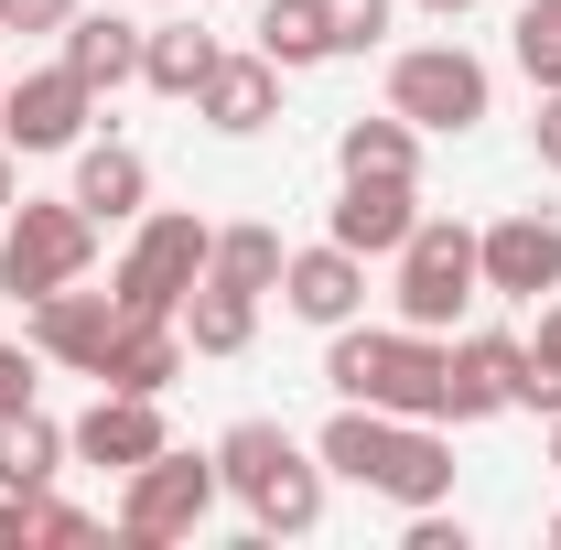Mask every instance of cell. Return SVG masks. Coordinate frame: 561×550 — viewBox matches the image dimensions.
Segmentation results:
<instances>
[{
	"instance_id": "38",
	"label": "cell",
	"mask_w": 561,
	"mask_h": 550,
	"mask_svg": "<svg viewBox=\"0 0 561 550\" xmlns=\"http://www.w3.org/2000/svg\"><path fill=\"white\" fill-rule=\"evenodd\" d=\"M0 87H11V76H0Z\"/></svg>"
},
{
	"instance_id": "37",
	"label": "cell",
	"mask_w": 561,
	"mask_h": 550,
	"mask_svg": "<svg viewBox=\"0 0 561 550\" xmlns=\"http://www.w3.org/2000/svg\"><path fill=\"white\" fill-rule=\"evenodd\" d=\"M551 540H561V518H551Z\"/></svg>"
},
{
	"instance_id": "4",
	"label": "cell",
	"mask_w": 561,
	"mask_h": 550,
	"mask_svg": "<svg viewBox=\"0 0 561 550\" xmlns=\"http://www.w3.org/2000/svg\"><path fill=\"white\" fill-rule=\"evenodd\" d=\"M87 260H98V216L76 195H22L0 216V291L11 302H44V291L87 280Z\"/></svg>"
},
{
	"instance_id": "6",
	"label": "cell",
	"mask_w": 561,
	"mask_h": 550,
	"mask_svg": "<svg viewBox=\"0 0 561 550\" xmlns=\"http://www.w3.org/2000/svg\"><path fill=\"white\" fill-rule=\"evenodd\" d=\"M206 249H216V227L206 216H184V206H140L130 216V249H119V271H108V291H119V313H173L195 280H206Z\"/></svg>"
},
{
	"instance_id": "15",
	"label": "cell",
	"mask_w": 561,
	"mask_h": 550,
	"mask_svg": "<svg viewBox=\"0 0 561 550\" xmlns=\"http://www.w3.org/2000/svg\"><path fill=\"white\" fill-rule=\"evenodd\" d=\"M496 411H518V335H454L443 421H496Z\"/></svg>"
},
{
	"instance_id": "35",
	"label": "cell",
	"mask_w": 561,
	"mask_h": 550,
	"mask_svg": "<svg viewBox=\"0 0 561 550\" xmlns=\"http://www.w3.org/2000/svg\"><path fill=\"white\" fill-rule=\"evenodd\" d=\"M551 475H561V421H551Z\"/></svg>"
},
{
	"instance_id": "13",
	"label": "cell",
	"mask_w": 561,
	"mask_h": 550,
	"mask_svg": "<svg viewBox=\"0 0 561 550\" xmlns=\"http://www.w3.org/2000/svg\"><path fill=\"white\" fill-rule=\"evenodd\" d=\"M195 119L206 130H227V140H260L280 119V66L249 44V55H216L206 66V87H195Z\"/></svg>"
},
{
	"instance_id": "16",
	"label": "cell",
	"mask_w": 561,
	"mask_h": 550,
	"mask_svg": "<svg viewBox=\"0 0 561 550\" xmlns=\"http://www.w3.org/2000/svg\"><path fill=\"white\" fill-rule=\"evenodd\" d=\"M184 324L173 313H119V335H108V356H98V389H140V400H162L173 378H184Z\"/></svg>"
},
{
	"instance_id": "34",
	"label": "cell",
	"mask_w": 561,
	"mask_h": 550,
	"mask_svg": "<svg viewBox=\"0 0 561 550\" xmlns=\"http://www.w3.org/2000/svg\"><path fill=\"white\" fill-rule=\"evenodd\" d=\"M421 11H432V22H465V11H476V0H421Z\"/></svg>"
},
{
	"instance_id": "3",
	"label": "cell",
	"mask_w": 561,
	"mask_h": 550,
	"mask_svg": "<svg viewBox=\"0 0 561 550\" xmlns=\"http://www.w3.org/2000/svg\"><path fill=\"white\" fill-rule=\"evenodd\" d=\"M443 356L454 345L421 335V324H335L324 389L335 400H367V411H400V421H443Z\"/></svg>"
},
{
	"instance_id": "14",
	"label": "cell",
	"mask_w": 561,
	"mask_h": 550,
	"mask_svg": "<svg viewBox=\"0 0 561 550\" xmlns=\"http://www.w3.org/2000/svg\"><path fill=\"white\" fill-rule=\"evenodd\" d=\"M280 302H291L302 324H324V335H335V324L367 313V260L335 249V238H324V249H291V260H280Z\"/></svg>"
},
{
	"instance_id": "23",
	"label": "cell",
	"mask_w": 561,
	"mask_h": 550,
	"mask_svg": "<svg viewBox=\"0 0 561 550\" xmlns=\"http://www.w3.org/2000/svg\"><path fill=\"white\" fill-rule=\"evenodd\" d=\"M216 55H227V44H216L206 22H151V33H140V87H151V98H195Z\"/></svg>"
},
{
	"instance_id": "19",
	"label": "cell",
	"mask_w": 561,
	"mask_h": 550,
	"mask_svg": "<svg viewBox=\"0 0 561 550\" xmlns=\"http://www.w3.org/2000/svg\"><path fill=\"white\" fill-rule=\"evenodd\" d=\"M76 206L98 216V227H130L151 206V162H140L130 140H76Z\"/></svg>"
},
{
	"instance_id": "28",
	"label": "cell",
	"mask_w": 561,
	"mask_h": 550,
	"mask_svg": "<svg viewBox=\"0 0 561 550\" xmlns=\"http://www.w3.org/2000/svg\"><path fill=\"white\" fill-rule=\"evenodd\" d=\"M400 22V0H335V55H378Z\"/></svg>"
},
{
	"instance_id": "1",
	"label": "cell",
	"mask_w": 561,
	"mask_h": 550,
	"mask_svg": "<svg viewBox=\"0 0 561 550\" xmlns=\"http://www.w3.org/2000/svg\"><path fill=\"white\" fill-rule=\"evenodd\" d=\"M313 454H324V475L389 496L400 518L454 496V443H443V421H400V411H367V400H335V421L313 432Z\"/></svg>"
},
{
	"instance_id": "12",
	"label": "cell",
	"mask_w": 561,
	"mask_h": 550,
	"mask_svg": "<svg viewBox=\"0 0 561 550\" xmlns=\"http://www.w3.org/2000/svg\"><path fill=\"white\" fill-rule=\"evenodd\" d=\"M66 443H76V465L130 475V465H151L173 432H162V400H140V389H98V400H87V421H76Z\"/></svg>"
},
{
	"instance_id": "26",
	"label": "cell",
	"mask_w": 561,
	"mask_h": 550,
	"mask_svg": "<svg viewBox=\"0 0 561 550\" xmlns=\"http://www.w3.org/2000/svg\"><path fill=\"white\" fill-rule=\"evenodd\" d=\"M518 411L561 421V291H551V302H540V335L518 345Z\"/></svg>"
},
{
	"instance_id": "31",
	"label": "cell",
	"mask_w": 561,
	"mask_h": 550,
	"mask_svg": "<svg viewBox=\"0 0 561 550\" xmlns=\"http://www.w3.org/2000/svg\"><path fill=\"white\" fill-rule=\"evenodd\" d=\"M76 11H87V0H11V22H0V33H66Z\"/></svg>"
},
{
	"instance_id": "29",
	"label": "cell",
	"mask_w": 561,
	"mask_h": 550,
	"mask_svg": "<svg viewBox=\"0 0 561 550\" xmlns=\"http://www.w3.org/2000/svg\"><path fill=\"white\" fill-rule=\"evenodd\" d=\"M33 389H44V345L22 335V345H0V421L33 411Z\"/></svg>"
},
{
	"instance_id": "18",
	"label": "cell",
	"mask_w": 561,
	"mask_h": 550,
	"mask_svg": "<svg viewBox=\"0 0 561 550\" xmlns=\"http://www.w3.org/2000/svg\"><path fill=\"white\" fill-rule=\"evenodd\" d=\"M260 302H271V291H249V280H195V291H184V302H173V324H184V345H195V356H249V345H260Z\"/></svg>"
},
{
	"instance_id": "32",
	"label": "cell",
	"mask_w": 561,
	"mask_h": 550,
	"mask_svg": "<svg viewBox=\"0 0 561 550\" xmlns=\"http://www.w3.org/2000/svg\"><path fill=\"white\" fill-rule=\"evenodd\" d=\"M529 151H540V173H561V87H540V119H529Z\"/></svg>"
},
{
	"instance_id": "9",
	"label": "cell",
	"mask_w": 561,
	"mask_h": 550,
	"mask_svg": "<svg viewBox=\"0 0 561 550\" xmlns=\"http://www.w3.org/2000/svg\"><path fill=\"white\" fill-rule=\"evenodd\" d=\"M87 119H98V87H87L66 55L0 87V140H11L22 162H33V151H76V140H87Z\"/></svg>"
},
{
	"instance_id": "7",
	"label": "cell",
	"mask_w": 561,
	"mask_h": 550,
	"mask_svg": "<svg viewBox=\"0 0 561 550\" xmlns=\"http://www.w3.org/2000/svg\"><path fill=\"white\" fill-rule=\"evenodd\" d=\"M216 496H227V475H216V454H184V443H162L151 465H130L119 475V540H195L216 518Z\"/></svg>"
},
{
	"instance_id": "36",
	"label": "cell",
	"mask_w": 561,
	"mask_h": 550,
	"mask_svg": "<svg viewBox=\"0 0 561 550\" xmlns=\"http://www.w3.org/2000/svg\"><path fill=\"white\" fill-rule=\"evenodd\" d=\"M0 22H11V0H0Z\"/></svg>"
},
{
	"instance_id": "27",
	"label": "cell",
	"mask_w": 561,
	"mask_h": 550,
	"mask_svg": "<svg viewBox=\"0 0 561 550\" xmlns=\"http://www.w3.org/2000/svg\"><path fill=\"white\" fill-rule=\"evenodd\" d=\"M507 55H518V76H529V87H561V0H518Z\"/></svg>"
},
{
	"instance_id": "22",
	"label": "cell",
	"mask_w": 561,
	"mask_h": 550,
	"mask_svg": "<svg viewBox=\"0 0 561 550\" xmlns=\"http://www.w3.org/2000/svg\"><path fill=\"white\" fill-rule=\"evenodd\" d=\"M335 173H367V184H421V130L389 108V119H346L335 130Z\"/></svg>"
},
{
	"instance_id": "17",
	"label": "cell",
	"mask_w": 561,
	"mask_h": 550,
	"mask_svg": "<svg viewBox=\"0 0 561 550\" xmlns=\"http://www.w3.org/2000/svg\"><path fill=\"white\" fill-rule=\"evenodd\" d=\"M411 227H421V195L411 184H367V173H346V195H335V216H324V238L356 249V260H400Z\"/></svg>"
},
{
	"instance_id": "5",
	"label": "cell",
	"mask_w": 561,
	"mask_h": 550,
	"mask_svg": "<svg viewBox=\"0 0 561 550\" xmlns=\"http://www.w3.org/2000/svg\"><path fill=\"white\" fill-rule=\"evenodd\" d=\"M476 302H486L476 227H465V216H421L411 238H400V324H421V335H454Z\"/></svg>"
},
{
	"instance_id": "11",
	"label": "cell",
	"mask_w": 561,
	"mask_h": 550,
	"mask_svg": "<svg viewBox=\"0 0 561 550\" xmlns=\"http://www.w3.org/2000/svg\"><path fill=\"white\" fill-rule=\"evenodd\" d=\"M22 313H33L22 335L44 345V367H66V378H98V356H108V335H119V291H87V280L22 302Z\"/></svg>"
},
{
	"instance_id": "10",
	"label": "cell",
	"mask_w": 561,
	"mask_h": 550,
	"mask_svg": "<svg viewBox=\"0 0 561 550\" xmlns=\"http://www.w3.org/2000/svg\"><path fill=\"white\" fill-rule=\"evenodd\" d=\"M476 271H486L496 302H551L561 291V216L518 206V216H496V227H476Z\"/></svg>"
},
{
	"instance_id": "8",
	"label": "cell",
	"mask_w": 561,
	"mask_h": 550,
	"mask_svg": "<svg viewBox=\"0 0 561 550\" xmlns=\"http://www.w3.org/2000/svg\"><path fill=\"white\" fill-rule=\"evenodd\" d=\"M389 108H400L421 140H432V130L465 140V130L496 108V76L476 66L465 44H411V55H389Z\"/></svg>"
},
{
	"instance_id": "20",
	"label": "cell",
	"mask_w": 561,
	"mask_h": 550,
	"mask_svg": "<svg viewBox=\"0 0 561 550\" xmlns=\"http://www.w3.org/2000/svg\"><path fill=\"white\" fill-rule=\"evenodd\" d=\"M140 33H151V22H130V11H76V22H66V66L108 98V87L140 76Z\"/></svg>"
},
{
	"instance_id": "24",
	"label": "cell",
	"mask_w": 561,
	"mask_h": 550,
	"mask_svg": "<svg viewBox=\"0 0 561 550\" xmlns=\"http://www.w3.org/2000/svg\"><path fill=\"white\" fill-rule=\"evenodd\" d=\"M66 454H76V443H66L44 411H11V421H0V485H11V496L55 485V475H66Z\"/></svg>"
},
{
	"instance_id": "2",
	"label": "cell",
	"mask_w": 561,
	"mask_h": 550,
	"mask_svg": "<svg viewBox=\"0 0 561 550\" xmlns=\"http://www.w3.org/2000/svg\"><path fill=\"white\" fill-rule=\"evenodd\" d=\"M216 475L249 507L260 540H313V529H324V454L291 443L280 421H238V432L216 443Z\"/></svg>"
},
{
	"instance_id": "33",
	"label": "cell",
	"mask_w": 561,
	"mask_h": 550,
	"mask_svg": "<svg viewBox=\"0 0 561 550\" xmlns=\"http://www.w3.org/2000/svg\"><path fill=\"white\" fill-rule=\"evenodd\" d=\"M22 206V151H11V140H0V216Z\"/></svg>"
},
{
	"instance_id": "25",
	"label": "cell",
	"mask_w": 561,
	"mask_h": 550,
	"mask_svg": "<svg viewBox=\"0 0 561 550\" xmlns=\"http://www.w3.org/2000/svg\"><path fill=\"white\" fill-rule=\"evenodd\" d=\"M280 227H216V249H206V271L216 280H249V291H280Z\"/></svg>"
},
{
	"instance_id": "30",
	"label": "cell",
	"mask_w": 561,
	"mask_h": 550,
	"mask_svg": "<svg viewBox=\"0 0 561 550\" xmlns=\"http://www.w3.org/2000/svg\"><path fill=\"white\" fill-rule=\"evenodd\" d=\"M400 550H465V518H443V507H411Z\"/></svg>"
},
{
	"instance_id": "21",
	"label": "cell",
	"mask_w": 561,
	"mask_h": 550,
	"mask_svg": "<svg viewBox=\"0 0 561 550\" xmlns=\"http://www.w3.org/2000/svg\"><path fill=\"white\" fill-rule=\"evenodd\" d=\"M260 55H271L280 76H302V66H335V0H260Z\"/></svg>"
}]
</instances>
